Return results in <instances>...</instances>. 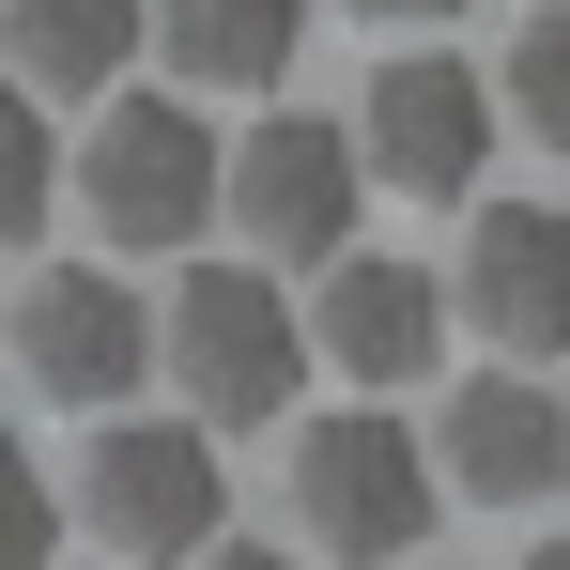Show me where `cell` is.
Instances as JSON below:
<instances>
[{
  "mask_svg": "<svg viewBox=\"0 0 570 570\" xmlns=\"http://www.w3.org/2000/svg\"><path fill=\"white\" fill-rule=\"evenodd\" d=\"M139 47H170L186 94H278L308 47V0H139Z\"/></svg>",
  "mask_w": 570,
  "mask_h": 570,
  "instance_id": "11",
  "label": "cell"
},
{
  "mask_svg": "<svg viewBox=\"0 0 570 570\" xmlns=\"http://www.w3.org/2000/svg\"><path fill=\"white\" fill-rule=\"evenodd\" d=\"M432 509H448V493H432V432H401L385 401L293 432V540L324 570H416Z\"/></svg>",
  "mask_w": 570,
  "mask_h": 570,
  "instance_id": "2",
  "label": "cell"
},
{
  "mask_svg": "<svg viewBox=\"0 0 570 570\" xmlns=\"http://www.w3.org/2000/svg\"><path fill=\"white\" fill-rule=\"evenodd\" d=\"M186 570H308V556H278V540H200Z\"/></svg>",
  "mask_w": 570,
  "mask_h": 570,
  "instance_id": "16",
  "label": "cell"
},
{
  "mask_svg": "<svg viewBox=\"0 0 570 570\" xmlns=\"http://www.w3.org/2000/svg\"><path fill=\"white\" fill-rule=\"evenodd\" d=\"M355 16H463V0H355Z\"/></svg>",
  "mask_w": 570,
  "mask_h": 570,
  "instance_id": "17",
  "label": "cell"
},
{
  "mask_svg": "<svg viewBox=\"0 0 570 570\" xmlns=\"http://www.w3.org/2000/svg\"><path fill=\"white\" fill-rule=\"evenodd\" d=\"M216 216L263 247V263H324L355 247V139L324 108H263L232 155H216Z\"/></svg>",
  "mask_w": 570,
  "mask_h": 570,
  "instance_id": "7",
  "label": "cell"
},
{
  "mask_svg": "<svg viewBox=\"0 0 570 570\" xmlns=\"http://www.w3.org/2000/svg\"><path fill=\"white\" fill-rule=\"evenodd\" d=\"M78 216L108 247H200V216H216L200 94H108V124L78 139Z\"/></svg>",
  "mask_w": 570,
  "mask_h": 570,
  "instance_id": "5",
  "label": "cell"
},
{
  "mask_svg": "<svg viewBox=\"0 0 570 570\" xmlns=\"http://www.w3.org/2000/svg\"><path fill=\"white\" fill-rule=\"evenodd\" d=\"M0 340H16L31 401H62V416H124V401L155 385V308H139L124 263H47V278L16 293Z\"/></svg>",
  "mask_w": 570,
  "mask_h": 570,
  "instance_id": "6",
  "label": "cell"
},
{
  "mask_svg": "<svg viewBox=\"0 0 570 570\" xmlns=\"http://www.w3.org/2000/svg\"><path fill=\"white\" fill-rule=\"evenodd\" d=\"M432 478H448L463 509H540V493H570V401L540 371L448 385V448H432Z\"/></svg>",
  "mask_w": 570,
  "mask_h": 570,
  "instance_id": "9",
  "label": "cell"
},
{
  "mask_svg": "<svg viewBox=\"0 0 570 570\" xmlns=\"http://www.w3.org/2000/svg\"><path fill=\"white\" fill-rule=\"evenodd\" d=\"M155 371L186 385V432H263L308 385V324L263 263H186L170 308H155Z\"/></svg>",
  "mask_w": 570,
  "mask_h": 570,
  "instance_id": "1",
  "label": "cell"
},
{
  "mask_svg": "<svg viewBox=\"0 0 570 570\" xmlns=\"http://www.w3.org/2000/svg\"><path fill=\"white\" fill-rule=\"evenodd\" d=\"M47 200H62V139H47V94H16V78H0V247H31V232H47Z\"/></svg>",
  "mask_w": 570,
  "mask_h": 570,
  "instance_id": "14",
  "label": "cell"
},
{
  "mask_svg": "<svg viewBox=\"0 0 570 570\" xmlns=\"http://www.w3.org/2000/svg\"><path fill=\"white\" fill-rule=\"evenodd\" d=\"M0 570H62V493L16 432H0Z\"/></svg>",
  "mask_w": 570,
  "mask_h": 570,
  "instance_id": "15",
  "label": "cell"
},
{
  "mask_svg": "<svg viewBox=\"0 0 570 570\" xmlns=\"http://www.w3.org/2000/svg\"><path fill=\"white\" fill-rule=\"evenodd\" d=\"M448 293H463V324L493 340V355H556L570 340V216L556 200H478Z\"/></svg>",
  "mask_w": 570,
  "mask_h": 570,
  "instance_id": "10",
  "label": "cell"
},
{
  "mask_svg": "<svg viewBox=\"0 0 570 570\" xmlns=\"http://www.w3.org/2000/svg\"><path fill=\"white\" fill-rule=\"evenodd\" d=\"M493 124H509V139H556V155H570V16H524V47L493 62Z\"/></svg>",
  "mask_w": 570,
  "mask_h": 570,
  "instance_id": "13",
  "label": "cell"
},
{
  "mask_svg": "<svg viewBox=\"0 0 570 570\" xmlns=\"http://www.w3.org/2000/svg\"><path fill=\"white\" fill-rule=\"evenodd\" d=\"M16 94H124L139 62V0H0Z\"/></svg>",
  "mask_w": 570,
  "mask_h": 570,
  "instance_id": "12",
  "label": "cell"
},
{
  "mask_svg": "<svg viewBox=\"0 0 570 570\" xmlns=\"http://www.w3.org/2000/svg\"><path fill=\"white\" fill-rule=\"evenodd\" d=\"M524 570H570V540H540V556H524Z\"/></svg>",
  "mask_w": 570,
  "mask_h": 570,
  "instance_id": "18",
  "label": "cell"
},
{
  "mask_svg": "<svg viewBox=\"0 0 570 570\" xmlns=\"http://www.w3.org/2000/svg\"><path fill=\"white\" fill-rule=\"evenodd\" d=\"M78 524H94L124 570H186L200 540L232 524L216 432H186V416H94V448H78Z\"/></svg>",
  "mask_w": 570,
  "mask_h": 570,
  "instance_id": "3",
  "label": "cell"
},
{
  "mask_svg": "<svg viewBox=\"0 0 570 570\" xmlns=\"http://www.w3.org/2000/svg\"><path fill=\"white\" fill-rule=\"evenodd\" d=\"M308 278L324 293H308L293 324H308L324 371H355V385H416L432 371V340H448V278H432V263H401V247H324Z\"/></svg>",
  "mask_w": 570,
  "mask_h": 570,
  "instance_id": "8",
  "label": "cell"
},
{
  "mask_svg": "<svg viewBox=\"0 0 570 570\" xmlns=\"http://www.w3.org/2000/svg\"><path fill=\"white\" fill-rule=\"evenodd\" d=\"M355 186H401V200H478V170H493V78H478L463 47H401L371 94H355Z\"/></svg>",
  "mask_w": 570,
  "mask_h": 570,
  "instance_id": "4",
  "label": "cell"
}]
</instances>
